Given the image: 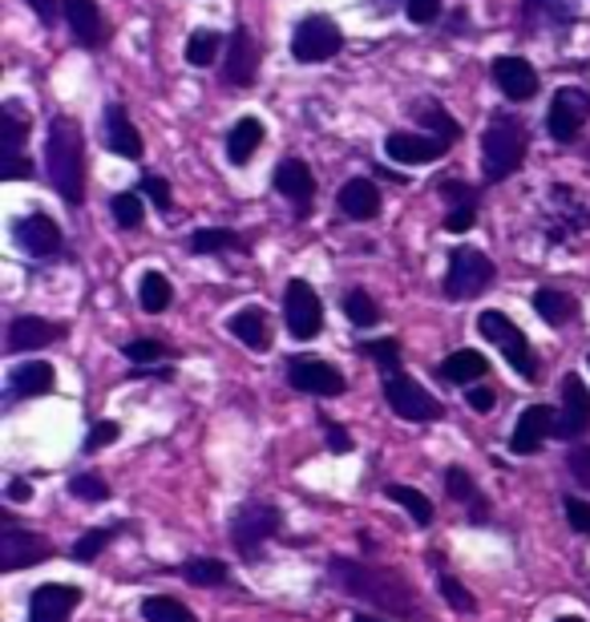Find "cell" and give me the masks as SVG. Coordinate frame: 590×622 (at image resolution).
<instances>
[{
    "label": "cell",
    "mask_w": 590,
    "mask_h": 622,
    "mask_svg": "<svg viewBox=\"0 0 590 622\" xmlns=\"http://www.w3.org/2000/svg\"><path fill=\"white\" fill-rule=\"evenodd\" d=\"M332 578H336L344 590L352 595L368 598V602H377L385 610H397V614H409L416 619V607H413V590L404 586V578H397L392 570H380V566H365V562H348V558H336L332 562Z\"/></svg>",
    "instance_id": "6da1fadb"
},
{
    "label": "cell",
    "mask_w": 590,
    "mask_h": 622,
    "mask_svg": "<svg viewBox=\"0 0 590 622\" xmlns=\"http://www.w3.org/2000/svg\"><path fill=\"white\" fill-rule=\"evenodd\" d=\"M49 182L65 202L86 199V154H81V130L69 118H53L49 125Z\"/></svg>",
    "instance_id": "7a4b0ae2"
},
{
    "label": "cell",
    "mask_w": 590,
    "mask_h": 622,
    "mask_svg": "<svg viewBox=\"0 0 590 622\" xmlns=\"http://www.w3.org/2000/svg\"><path fill=\"white\" fill-rule=\"evenodd\" d=\"M526 125L517 118H493L490 130L481 134V178L486 182H502L526 163Z\"/></svg>",
    "instance_id": "3957f363"
},
{
    "label": "cell",
    "mask_w": 590,
    "mask_h": 622,
    "mask_svg": "<svg viewBox=\"0 0 590 622\" xmlns=\"http://www.w3.org/2000/svg\"><path fill=\"white\" fill-rule=\"evenodd\" d=\"M493 275H498V267H493L490 255H481L474 247H457L449 255V271H445V296L449 299L481 296L493 284Z\"/></svg>",
    "instance_id": "277c9868"
},
{
    "label": "cell",
    "mask_w": 590,
    "mask_h": 622,
    "mask_svg": "<svg viewBox=\"0 0 590 622\" xmlns=\"http://www.w3.org/2000/svg\"><path fill=\"white\" fill-rule=\"evenodd\" d=\"M478 332L486 336V344H498L505 360L514 364L517 373L526 376V380H538V368H534V352H530V340L522 336V327L510 324V315L505 311H481L478 315Z\"/></svg>",
    "instance_id": "5b68a950"
},
{
    "label": "cell",
    "mask_w": 590,
    "mask_h": 622,
    "mask_svg": "<svg viewBox=\"0 0 590 622\" xmlns=\"http://www.w3.org/2000/svg\"><path fill=\"white\" fill-rule=\"evenodd\" d=\"M279 522L283 518H279V510L271 501H247V506H240L235 522H231V542H235V549H240L243 558H255L264 549L267 537H276Z\"/></svg>",
    "instance_id": "8992f818"
},
{
    "label": "cell",
    "mask_w": 590,
    "mask_h": 622,
    "mask_svg": "<svg viewBox=\"0 0 590 622\" xmlns=\"http://www.w3.org/2000/svg\"><path fill=\"white\" fill-rule=\"evenodd\" d=\"M339 45H344V33L332 16L324 13H312L303 16L300 29H296V37H291V53H296V62L303 65H320L327 57H336Z\"/></svg>",
    "instance_id": "52a82bcc"
},
{
    "label": "cell",
    "mask_w": 590,
    "mask_h": 622,
    "mask_svg": "<svg viewBox=\"0 0 590 622\" xmlns=\"http://www.w3.org/2000/svg\"><path fill=\"white\" fill-rule=\"evenodd\" d=\"M283 320H288V332L296 340L320 336V327H324V308H320V296L312 291L308 279H291L288 284V291H283Z\"/></svg>",
    "instance_id": "ba28073f"
},
{
    "label": "cell",
    "mask_w": 590,
    "mask_h": 622,
    "mask_svg": "<svg viewBox=\"0 0 590 622\" xmlns=\"http://www.w3.org/2000/svg\"><path fill=\"white\" fill-rule=\"evenodd\" d=\"M385 397H389V409L397 412L401 421H437L441 412H445L437 397H428L413 376H401V373L385 380Z\"/></svg>",
    "instance_id": "9c48e42d"
},
{
    "label": "cell",
    "mask_w": 590,
    "mask_h": 622,
    "mask_svg": "<svg viewBox=\"0 0 590 622\" xmlns=\"http://www.w3.org/2000/svg\"><path fill=\"white\" fill-rule=\"evenodd\" d=\"M590 122V93L566 86L554 93L550 113H546V130H550L554 142H575L578 130Z\"/></svg>",
    "instance_id": "30bf717a"
},
{
    "label": "cell",
    "mask_w": 590,
    "mask_h": 622,
    "mask_svg": "<svg viewBox=\"0 0 590 622\" xmlns=\"http://www.w3.org/2000/svg\"><path fill=\"white\" fill-rule=\"evenodd\" d=\"M288 385L300 388V392H312V397H339L344 392V373L336 364L296 356V360H288Z\"/></svg>",
    "instance_id": "8fae6325"
},
{
    "label": "cell",
    "mask_w": 590,
    "mask_h": 622,
    "mask_svg": "<svg viewBox=\"0 0 590 622\" xmlns=\"http://www.w3.org/2000/svg\"><path fill=\"white\" fill-rule=\"evenodd\" d=\"M259 74V41L252 37V29H235L231 33V45H226V62H223V86L231 89H247Z\"/></svg>",
    "instance_id": "7c38bea8"
},
{
    "label": "cell",
    "mask_w": 590,
    "mask_h": 622,
    "mask_svg": "<svg viewBox=\"0 0 590 622\" xmlns=\"http://www.w3.org/2000/svg\"><path fill=\"white\" fill-rule=\"evenodd\" d=\"M13 238L16 247L25 251V255H33V259H49V255H57L62 251V226L53 223L49 214H25V219H16L13 223Z\"/></svg>",
    "instance_id": "4fadbf2b"
},
{
    "label": "cell",
    "mask_w": 590,
    "mask_h": 622,
    "mask_svg": "<svg viewBox=\"0 0 590 622\" xmlns=\"http://www.w3.org/2000/svg\"><path fill=\"white\" fill-rule=\"evenodd\" d=\"M590 429V388L582 376H566L563 380V416L554 424V433L563 441H578Z\"/></svg>",
    "instance_id": "5bb4252c"
},
{
    "label": "cell",
    "mask_w": 590,
    "mask_h": 622,
    "mask_svg": "<svg viewBox=\"0 0 590 622\" xmlns=\"http://www.w3.org/2000/svg\"><path fill=\"white\" fill-rule=\"evenodd\" d=\"M77 602H81V590H77V586L45 582L29 598V622H69Z\"/></svg>",
    "instance_id": "9a60e30c"
},
{
    "label": "cell",
    "mask_w": 590,
    "mask_h": 622,
    "mask_svg": "<svg viewBox=\"0 0 590 622\" xmlns=\"http://www.w3.org/2000/svg\"><path fill=\"white\" fill-rule=\"evenodd\" d=\"M53 554V546L41 534H29V530H4L0 534V570L13 574L25 570L33 562H45Z\"/></svg>",
    "instance_id": "2e32d148"
},
{
    "label": "cell",
    "mask_w": 590,
    "mask_h": 622,
    "mask_svg": "<svg viewBox=\"0 0 590 622\" xmlns=\"http://www.w3.org/2000/svg\"><path fill=\"white\" fill-rule=\"evenodd\" d=\"M385 149H389L392 163L401 166H428L441 163L449 142L445 137H425V134H389L385 137Z\"/></svg>",
    "instance_id": "e0dca14e"
},
{
    "label": "cell",
    "mask_w": 590,
    "mask_h": 622,
    "mask_svg": "<svg viewBox=\"0 0 590 622\" xmlns=\"http://www.w3.org/2000/svg\"><path fill=\"white\" fill-rule=\"evenodd\" d=\"M554 424L558 416L550 412V404H530L514 424V436H510V448H514L517 457H534L542 448V441L554 433Z\"/></svg>",
    "instance_id": "ac0fdd59"
},
{
    "label": "cell",
    "mask_w": 590,
    "mask_h": 622,
    "mask_svg": "<svg viewBox=\"0 0 590 622\" xmlns=\"http://www.w3.org/2000/svg\"><path fill=\"white\" fill-rule=\"evenodd\" d=\"M590 226V211L582 202H575V195L566 187H554L550 195V226H546V235L550 243H563V238L578 235V231H587Z\"/></svg>",
    "instance_id": "d6986e66"
},
{
    "label": "cell",
    "mask_w": 590,
    "mask_h": 622,
    "mask_svg": "<svg viewBox=\"0 0 590 622\" xmlns=\"http://www.w3.org/2000/svg\"><path fill=\"white\" fill-rule=\"evenodd\" d=\"M493 86L502 89L510 101H530L538 93V74L526 57H498L493 62Z\"/></svg>",
    "instance_id": "ffe728a7"
},
{
    "label": "cell",
    "mask_w": 590,
    "mask_h": 622,
    "mask_svg": "<svg viewBox=\"0 0 590 622\" xmlns=\"http://www.w3.org/2000/svg\"><path fill=\"white\" fill-rule=\"evenodd\" d=\"M276 190L283 195V199L291 202V207H300V211H308L315 199V178L312 170H308V163H300V158H283V163L276 166Z\"/></svg>",
    "instance_id": "44dd1931"
},
{
    "label": "cell",
    "mask_w": 590,
    "mask_h": 622,
    "mask_svg": "<svg viewBox=\"0 0 590 622\" xmlns=\"http://www.w3.org/2000/svg\"><path fill=\"white\" fill-rule=\"evenodd\" d=\"M105 146L118 154V158H130V163H138L142 158V134L134 130V122H130V113L122 110V105H110L105 110Z\"/></svg>",
    "instance_id": "7402d4cb"
},
{
    "label": "cell",
    "mask_w": 590,
    "mask_h": 622,
    "mask_svg": "<svg viewBox=\"0 0 590 622\" xmlns=\"http://www.w3.org/2000/svg\"><path fill=\"white\" fill-rule=\"evenodd\" d=\"M65 21L74 29V37L89 49H98L101 41L110 37L105 33V21H101V9L98 0H65Z\"/></svg>",
    "instance_id": "603a6c76"
},
{
    "label": "cell",
    "mask_w": 590,
    "mask_h": 622,
    "mask_svg": "<svg viewBox=\"0 0 590 622\" xmlns=\"http://www.w3.org/2000/svg\"><path fill=\"white\" fill-rule=\"evenodd\" d=\"M339 211L356 219V223H368V219H377L380 214V190L377 182H368V178H352L339 187Z\"/></svg>",
    "instance_id": "cb8c5ba5"
},
{
    "label": "cell",
    "mask_w": 590,
    "mask_h": 622,
    "mask_svg": "<svg viewBox=\"0 0 590 622\" xmlns=\"http://www.w3.org/2000/svg\"><path fill=\"white\" fill-rule=\"evenodd\" d=\"M62 332L65 327L49 324V320L21 315V320H13V327H9V352H37V348H45V344H53Z\"/></svg>",
    "instance_id": "d4e9b609"
},
{
    "label": "cell",
    "mask_w": 590,
    "mask_h": 622,
    "mask_svg": "<svg viewBox=\"0 0 590 622\" xmlns=\"http://www.w3.org/2000/svg\"><path fill=\"white\" fill-rule=\"evenodd\" d=\"M490 376V364H486V356L474 348H461V352H453L449 360L441 364V380L445 385H465V388H474L481 385Z\"/></svg>",
    "instance_id": "484cf974"
},
{
    "label": "cell",
    "mask_w": 590,
    "mask_h": 622,
    "mask_svg": "<svg viewBox=\"0 0 590 622\" xmlns=\"http://www.w3.org/2000/svg\"><path fill=\"white\" fill-rule=\"evenodd\" d=\"M53 392V364L45 360H33V364H21L9 373V397H45Z\"/></svg>",
    "instance_id": "4316f807"
},
{
    "label": "cell",
    "mask_w": 590,
    "mask_h": 622,
    "mask_svg": "<svg viewBox=\"0 0 590 622\" xmlns=\"http://www.w3.org/2000/svg\"><path fill=\"white\" fill-rule=\"evenodd\" d=\"M259 146H264V122H259V118H240L235 130H231V137H226V158L235 166H247Z\"/></svg>",
    "instance_id": "83f0119b"
},
{
    "label": "cell",
    "mask_w": 590,
    "mask_h": 622,
    "mask_svg": "<svg viewBox=\"0 0 590 622\" xmlns=\"http://www.w3.org/2000/svg\"><path fill=\"white\" fill-rule=\"evenodd\" d=\"M578 21V0H526V25L566 29Z\"/></svg>",
    "instance_id": "f1b7e54d"
},
{
    "label": "cell",
    "mask_w": 590,
    "mask_h": 622,
    "mask_svg": "<svg viewBox=\"0 0 590 622\" xmlns=\"http://www.w3.org/2000/svg\"><path fill=\"white\" fill-rule=\"evenodd\" d=\"M534 311H538L550 327H563L575 320L578 303H575V296H566V291H558V287H538V291H534Z\"/></svg>",
    "instance_id": "f546056e"
},
{
    "label": "cell",
    "mask_w": 590,
    "mask_h": 622,
    "mask_svg": "<svg viewBox=\"0 0 590 622\" xmlns=\"http://www.w3.org/2000/svg\"><path fill=\"white\" fill-rule=\"evenodd\" d=\"M231 332L255 352H267L271 348V327H267V315L259 308H243L235 320H231Z\"/></svg>",
    "instance_id": "4dcf8cb0"
},
{
    "label": "cell",
    "mask_w": 590,
    "mask_h": 622,
    "mask_svg": "<svg viewBox=\"0 0 590 622\" xmlns=\"http://www.w3.org/2000/svg\"><path fill=\"white\" fill-rule=\"evenodd\" d=\"M138 299H142V308L158 315V311L170 308V299H175V287H170V279H166L163 271H146V275H142Z\"/></svg>",
    "instance_id": "1f68e13d"
},
{
    "label": "cell",
    "mask_w": 590,
    "mask_h": 622,
    "mask_svg": "<svg viewBox=\"0 0 590 622\" xmlns=\"http://www.w3.org/2000/svg\"><path fill=\"white\" fill-rule=\"evenodd\" d=\"M190 251L194 255H214V251H243V238L235 231H223V226H207V231H194L190 235Z\"/></svg>",
    "instance_id": "d6a6232c"
},
{
    "label": "cell",
    "mask_w": 590,
    "mask_h": 622,
    "mask_svg": "<svg viewBox=\"0 0 590 622\" xmlns=\"http://www.w3.org/2000/svg\"><path fill=\"white\" fill-rule=\"evenodd\" d=\"M385 493H389V498L397 501V506H404V513H409V518H413L416 525H428V522H433V501H428L425 493H421V489L389 486Z\"/></svg>",
    "instance_id": "836d02e7"
},
{
    "label": "cell",
    "mask_w": 590,
    "mask_h": 622,
    "mask_svg": "<svg viewBox=\"0 0 590 622\" xmlns=\"http://www.w3.org/2000/svg\"><path fill=\"white\" fill-rule=\"evenodd\" d=\"M142 619L146 622H194V614H190L178 598H166V595H154L142 602Z\"/></svg>",
    "instance_id": "e575fe53"
},
{
    "label": "cell",
    "mask_w": 590,
    "mask_h": 622,
    "mask_svg": "<svg viewBox=\"0 0 590 622\" xmlns=\"http://www.w3.org/2000/svg\"><path fill=\"white\" fill-rule=\"evenodd\" d=\"M219 49H223V37H219V33H211V29H202V33H194V37L187 41V65H194V69H207V65H214Z\"/></svg>",
    "instance_id": "d590c367"
},
{
    "label": "cell",
    "mask_w": 590,
    "mask_h": 622,
    "mask_svg": "<svg viewBox=\"0 0 590 622\" xmlns=\"http://www.w3.org/2000/svg\"><path fill=\"white\" fill-rule=\"evenodd\" d=\"M0 122H4V146H0V154H4V158H16V154H21V146H25V134H29L25 118H21V105H13V101H9Z\"/></svg>",
    "instance_id": "8d00e7d4"
},
{
    "label": "cell",
    "mask_w": 590,
    "mask_h": 622,
    "mask_svg": "<svg viewBox=\"0 0 590 622\" xmlns=\"http://www.w3.org/2000/svg\"><path fill=\"white\" fill-rule=\"evenodd\" d=\"M344 315H348L356 327L380 324V308H377V299L368 296V291H348V296H344Z\"/></svg>",
    "instance_id": "74e56055"
},
{
    "label": "cell",
    "mask_w": 590,
    "mask_h": 622,
    "mask_svg": "<svg viewBox=\"0 0 590 622\" xmlns=\"http://www.w3.org/2000/svg\"><path fill=\"white\" fill-rule=\"evenodd\" d=\"M416 118H421L428 130H437V137H445V142H457V137H461V125L453 122L437 101H421V105H416Z\"/></svg>",
    "instance_id": "f35d334b"
},
{
    "label": "cell",
    "mask_w": 590,
    "mask_h": 622,
    "mask_svg": "<svg viewBox=\"0 0 590 622\" xmlns=\"http://www.w3.org/2000/svg\"><path fill=\"white\" fill-rule=\"evenodd\" d=\"M182 578H187L190 586H223L226 582V566L214 558H194L182 566Z\"/></svg>",
    "instance_id": "ab89813d"
},
{
    "label": "cell",
    "mask_w": 590,
    "mask_h": 622,
    "mask_svg": "<svg viewBox=\"0 0 590 622\" xmlns=\"http://www.w3.org/2000/svg\"><path fill=\"white\" fill-rule=\"evenodd\" d=\"M365 352H368V356H372V360H377L389 376L401 373V344H397V340H368Z\"/></svg>",
    "instance_id": "60d3db41"
},
{
    "label": "cell",
    "mask_w": 590,
    "mask_h": 622,
    "mask_svg": "<svg viewBox=\"0 0 590 622\" xmlns=\"http://www.w3.org/2000/svg\"><path fill=\"white\" fill-rule=\"evenodd\" d=\"M113 219H118V226H126V231H134V226H142V199L138 195H113Z\"/></svg>",
    "instance_id": "b9f144b4"
},
{
    "label": "cell",
    "mask_w": 590,
    "mask_h": 622,
    "mask_svg": "<svg viewBox=\"0 0 590 622\" xmlns=\"http://www.w3.org/2000/svg\"><path fill=\"white\" fill-rule=\"evenodd\" d=\"M122 352H126L130 364H154V360H163V356H170V348H166L163 340H130Z\"/></svg>",
    "instance_id": "7bdbcfd3"
},
{
    "label": "cell",
    "mask_w": 590,
    "mask_h": 622,
    "mask_svg": "<svg viewBox=\"0 0 590 622\" xmlns=\"http://www.w3.org/2000/svg\"><path fill=\"white\" fill-rule=\"evenodd\" d=\"M69 493H74V498H86V501H105L110 498V486H105L98 474H77L74 481H69Z\"/></svg>",
    "instance_id": "ee69618b"
},
{
    "label": "cell",
    "mask_w": 590,
    "mask_h": 622,
    "mask_svg": "<svg viewBox=\"0 0 590 622\" xmlns=\"http://www.w3.org/2000/svg\"><path fill=\"white\" fill-rule=\"evenodd\" d=\"M445 489H449V498H457V501H474V498H478V486H474V477L465 474L461 465L445 469Z\"/></svg>",
    "instance_id": "f6af8a7d"
},
{
    "label": "cell",
    "mask_w": 590,
    "mask_h": 622,
    "mask_svg": "<svg viewBox=\"0 0 590 622\" xmlns=\"http://www.w3.org/2000/svg\"><path fill=\"white\" fill-rule=\"evenodd\" d=\"M441 595L449 598V607L461 610V614H474V607H478V602H474V595H469V590H465L457 578H449V574H441Z\"/></svg>",
    "instance_id": "bcb514c9"
},
{
    "label": "cell",
    "mask_w": 590,
    "mask_h": 622,
    "mask_svg": "<svg viewBox=\"0 0 590 622\" xmlns=\"http://www.w3.org/2000/svg\"><path fill=\"white\" fill-rule=\"evenodd\" d=\"M441 199L453 207H478V190H469L461 178H441Z\"/></svg>",
    "instance_id": "7dc6e473"
},
{
    "label": "cell",
    "mask_w": 590,
    "mask_h": 622,
    "mask_svg": "<svg viewBox=\"0 0 590 622\" xmlns=\"http://www.w3.org/2000/svg\"><path fill=\"white\" fill-rule=\"evenodd\" d=\"M566 469H570V477L575 481H582V486H590V445L582 441V445H570V453H566Z\"/></svg>",
    "instance_id": "c3c4849f"
},
{
    "label": "cell",
    "mask_w": 590,
    "mask_h": 622,
    "mask_svg": "<svg viewBox=\"0 0 590 622\" xmlns=\"http://www.w3.org/2000/svg\"><path fill=\"white\" fill-rule=\"evenodd\" d=\"M105 542H110V530H89V534L74 546V558L77 562H93L101 549H105Z\"/></svg>",
    "instance_id": "681fc988"
},
{
    "label": "cell",
    "mask_w": 590,
    "mask_h": 622,
    "mask_svg": "<svg viewBox=\"0 0 590 622\" xmlns=\"http://www.w3.org/2000/svg\"><path fill=\"white\" fill-rule=\"evenodd\" d=\"M404 13L413 25H433L441 16V0H404Z\"/></svg>",
    "instance_id": "f907efd6"
},
{
    "label": "cell",
    "mask_w": 590,
    "mask_h": 622,
    "mask_svg": "<svg viewBox=\"0 0 590 622\" xmlns=\"http://www.w3.org/2000/svg\"><path fill=\"white\" fill-rule=\"evenodd\" d=\"M474 223H478V207H449V214H445V231L449 235H465Z\"/></svg>",
    "instance_id": "816d5d0a"
},
{
    "label": "cell",
    "mask_w": 590,
    "mask_h": 622,
    "mask_svg": "<svg viewBox=\"0 0 590 622\" xmlns=\"http://www.w3.org/2000/svg\"><path fill=\"white\" fill-rule=\"evenodd\" d=\"M566 522L575 525L578 534H590V506L582 498H566Z\"/></svg>",
    "instance_id": "f5cc1de1"
},
{
    "label": "cell",
    "mask_w": 590,
    "mask_h": 622,
    "mask_svg": "<svg viewBox=\"0 0 590 622\" xmlns=\"http://www.w3.org/2000/svg\"><path fill=\"white\" fill-rule=\"evenodd\" d=\"M142 190L151 195V202L158 207V211H166V207H170V182H166V178L146 175V178H142Z\"/></svg>",
    "instance_id": "db71d44e"
},
{
    "label": "cell",
    "mask_w": 590,
    "mask_h": 622,
    "mask_svg": "<svg viewBox=\"0 0 590 622\" xmlns=\"http://www.w3.org/2000/svg\"><path fill=\"white\" fill-rule=\"evenodd\" d=\"M118 436V424L113 421H98L93 429H89V436H86V453H98V448H105Z\"/></svg>",
    "instance_id": "11a10c76"
},
{
    "label": "cell",
    "mask_w": 590,
    "mask_h": 622,
    "mask_svg": "<svg viewBox=\"0 0 590 622\" xmlns=\"http://www.w3.org/2000/svg\"><path fill=\"white\" fill-rule=\"evenodd\" d=\"M465 397H469V409L474 412H493V404H498V392L490 385H474Z\"/></svg>",
    "instance_id": "9f6ffc18"
},
{
    "label": "cell",
    "mask_w": 590,
    "mask_h": 622,
    "mask_svg": "<svg viewBox=\"0 0 590 622\" xmlns=\"http://www.w3.org/2000/svg\"><path fill=\"white\" fill-rule=\"evenodd\" d=\"M9 178H33V163L4 158V163H0V182H9Z\"/></svg>",
    "instance_id": "6f0895ef"
},
{
    "label": "cell",
    "mask_w": 590,
    "mask_h": 622,
    "mask_svg": "<svg viewBox=\"0 0 590 622\" xmlns=\"http://www.w3.org/2000/svg\"><path fill=\"white\" fill-rule=\"evenodd\" d=\"M324 429H327V445H332V453H348L352 448V436L339 429V424H332V421H324Z\"/></svg>",
    "instance_id": "680465c9"
},
{
    "label": "cell",
    "mask_w": 590,
    "mask_h": 622,
    "mask_svg": "<svg viewBox=\"0 0 590 622\" xmlns=\"http://www.w3.org/2000/svg\"><path fill=\"white\" fill-rule=\"evenodd\" d=\"M29 4H33V13H37L45 25H53V21H57V0H29Z\"/></svg>",
    "instance_id": "91938a15"
},
{
    "label": "cell",
    "mask_w": 590,
    "mask_h": 622,
    "mask_svg": "<svg viewBox=\"0 0 590 622\" xmlns=\"http://www.w3.org/2000/svg\"><path fill=\"white\" fill-rule=\"evenodd\" d=\"M33 498V486H29L25 477H13V481H9V501H29Z\"/></svg>",
    "instance_id": "94428289"
},
{
    "label": "cell",
    "mask_w": 590,
    "mask_h": 622,
    "mask_svg": "<svg viewBox=\"0 0 590 622\" xmlns=\"http://www.w3.org/2000/svg\"><path fill=\"white\" fill-rule=\"evenodd\" d=\"M469 506H474V510H469V522H486V518H490V501L486 498H474Z\"/></svg>",
    "instance_id": "6125c7cd"
},
{
    "label": "cell",
    "mask_w": 590,
    "mask_h": 622,
    "mask_svg": "<svg viewBox=\"0 0 590 622\" xmlns=\"http://www.w3.org/2000/svg\"><path fill=\"white\" fill-rule=\"evenodd\" d=\"M352 622H385V619H377V614H356Z\"/></svg>",
    "instance_id": "be15d7a7"
},
{
    "label": "cell",
    "mask_w": 590,
    "mask_h": 622,
    "mask_svg": "<svg viewBox=\"0 0 590 622\" xmlns=\"http://www.w3.org/2000/svg\"><path fill=\"white\" fill-rule=\"evenodd\" d=\"M377 4H380V9H385V4H389V9H392V4H397V0H377Z\"/></svg>",
    "instance_id": "e7e4bbea"
},
{
    "label": "cell",
    "mask_w": 590,
    "mask_h": 622,
    "mask_svg": "<svg viewBox=\"0 0 590 622\" xmlns=\"http://www.w3.org/2000/svg\"><path fill=\"white\" fill-rule=\"evenodd\" d=\"M558 622H582V619H575V614H566V619H558Z\"/></svg>",
    "instance_id": "03108f58"
}]
</instances>
